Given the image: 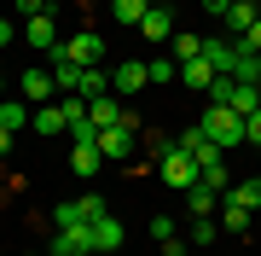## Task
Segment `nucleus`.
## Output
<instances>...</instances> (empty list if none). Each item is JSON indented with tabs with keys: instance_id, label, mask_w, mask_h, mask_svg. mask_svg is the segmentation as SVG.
Segmentation results:
<instances>
[{
	"instance_id": "nucleus-18",
	"label": "nucleus",
	"mask_w": 261,
	"mask_h": 256,
	"mask_svg": "<svg viewBox=\"0 0 261 256\" xmlns=\"http://www.w3.org/2000/svg\"><path fill=\"white\" fill-rule=\"evenodd\" d=\"M250 221H255V210H244V204H232V198H221V227H226V233H250Z\"/></svg>"
},
{
	"instance_id": "nucleus-11",
	"label": "nucleus",
	"mask_w": 261,
	"mask_h": 256,
	"mask_svg": "<svg viewBox=\"0 0 261 256\" xmlns=\"http://www.w3.org/2000/svg\"><path fill=\"white\" fill-rule=\"evenodd\" d=\"M70 169H75V175H99V169H105V152H99V140H75V152H70Z\"/></svg>"
},
{
	"instance_id": "nucleus-31",
	"label": "nucleus",
	"mask_w": 261,
	"mask_h": 256,
	"mask_svg": "<svg viewBox=\"0 0 261 256\" xmlns=\"http://www.w3.org/2000/svg\"><path fill=\"white\" fill-rule=\"evenodd\" d=\"M238 47H250V53H261V18H255V29H250V35H238Z\"/></svg>"
},
{
	"instance_id": "nucleus-25",
	"label": "nucleus",
	"mask_w": 261,
	"mask_h": 256,
	"mask_svg": "<svg viewBox=\"0 0 261 256\" xmlns=\"http://www.w3.org/2000/svg\"><path fill=\"white\" fill-rule=\"evenodd\" d=\"M186 245H215V221H209V216H192V227H186Z\"/></svg>"
},
{
	"instance_id": "nucleus-3",
	"label": "nucleus",
	"mask_w": 261,
	"mask_h": 256,
	"mask_svg": "<svg viewBox=\"0 0 261 256\" xmlns=\"http://www.w3.org/2000/svg\"><path fill=\"white\" fill-rule=\"evenodd\" d=\"M157 175H163V180H168V187H174V192H192L197 180H203V175H197V163H192L186 152H180L174 140L163 146V157H157Z\"/></svg>"
},
{
	"instance_id": "nucleus-4",
	"label": "nucleus",
	"mask_w": 261,
	"mask_h": 256,
	"mask_svg": "<svg viewBox=\"0 0 261 256\" xmlns=\"http://www.w3.org/2000/svg\"><path fill=\"white\" fill-rule=\"evenodd\" d=\"M53 53H64L70 64H82V70H87V64H105V41L93 35V29H82V35H70V41H58Z\"/></svg>"
},
{
	"instance_id": "nucleus-36",
	"label": "nucleus",
	"mask_w": 261,
	"mask_h": 256,
	"mask_svg": "<svg viewBox=\"0 0 261 256\" xmlns=\"http://www.w3.org/2000/svg\"><path fill=\"white\" fill-rule=\"evenodd\" d=\"M145 6H168V0H145Z\"/></svg>"
},
{
	"instance_id": "nucleus-29",
	"label": "nucleus",
	"mask_w": 261,
	"mask_h": 256,
	"mask_svg": "<svg viewBox=\"0 0 261 256\" xmlns=\"http://www.w3.org/2000/svg\"><path fill=\"white\" fill-rule=\"evenodd\" d=\"M151 239H157V245H163V239H174V216H157V221H151Z\"/></svg>"
},
{
	"instance_id": "nucleus-26",
	"label": "nucleus",
	"mask_w": 261,
	"mask_h": 256,
	"mask_svg": "<svg viewBox=\"0 0 261 256\" xmlns=\"http://www.w3.org/2000/svg\"><path fill=\"white\" fill-rule=\"evenodd\" d=\"M53 227L64 233V227H87V221H82V210H75V204H58V210H53Z\"/></svg>"
},
{
	"instance_id": "nucleus-40",
	"label": "nucleus",
	"mask_w": 261,
	"mask_h": 256,
	"mask_svg": "<svg viewBox=\"0 0 261 256\" xmlns=\"http://www.w3.org/2000/svg\"><path fill=\"white\" fill-rule=\"evenodd\" d=\"M250 6H261V0H250Z\"/></svg>"
},
{
	"instance_id": "nucleus-42",
	"label": "nucleus",
	"mask_w": 261,
	"mask_h": 256,
	"mask_svg": "<svg viewBox=\"0 0 261 256\" xmlns=\"http://www.w3.org/2000/svg\"><path fill=\"white\" fill-rule=\"evenodd\" d=\"M255 157H261V146H255Z\"/></svg>"
},
{
	"instance_id": "nucleus-38",
	"label": "nucleus",
	"mask_w": 261,
	"mask_h": 256,
	"mask_svg": "<svg viewBox=\"0 0 261 256\" xmlns=\"http://www.w3.org/2000/svg\"><path fill=\"white\" fill-rule=\"evenodd\" d=\"M0 198H6V187H0Z\"/></svg>"
},
{
	"instance_id": "nucleus-23",
	"label": "nucleus",
	"mask_w": 261,
	"mask_h": 256,
	"mask_svg": "<svg viewBox=\"0 0 261 256\" xmlns=\"http://www.w3.org/2000/svg\"><path fill=\"white\" fill-rule=\"evenodd\" d=\"M75 210H82V221H87V227H93L99 216H111V204H105L99 192H82V198H75Z\"/></svg>"
},
{
	"instance_id": "nucleus-8",
	"label": "nucleus",
	"mask_w": 261,
	"mask_h": 256,
	"mask_svg": "<svg viewBox=\"0 0 261 256\" xmlns=\"http://www.w3.org/2000/svg\"><path fill=\"white\" fill-rule=\"evenodd\" d=\"M87 123L93 128H116V123H128V111H122L116 94H99V99H87Z\"/></svg>"
},
{
	"instance_id": "nucleus-27",
	"label": "nucleus",
	"mask_w": 261,
	"mask_h": 256,
	"mask_svg": "<svg viewBox=\"0 0 261 256\" xmlns=\"http://www.w3.org/2000/svg\"><path fill=\"white\" fill-rule=\"evenodd\" d=\"M151 82H180V64L174 58H151Z\"/></svg>"
},
{
	"instance_id": "nucleus-1",
	"label": "nucleus",
	"mask_w": 261,
	"mask_h": 256,
	"mask_svg": "<svg viewBox=\"0 0 261 256\" xmlns=\"http://www.w3.org/2000/svg\"><path fill=\"white\" fill-rule=\"evenodd\" d=\"M174 146H180V152H186V157L197 163V175H203L209 187H221V192L232 187V180H226V152L209 140L203 128H180V134H174Z\"/></svg>"
},
{
	"instance_id": "nucleus-35",
	"label": "nucleus",
	"mask_w": 261,
	"mask_h": 256,
	"mask_svg": "<svg viewBox=\"0 0 261 256\" xmlns=\"http://www.w3.org/2000/svg\"><path fill=\"white\" fill-rule=\"evenodd\" d=\"M6 41H12V24H6V18H0V47H6Z\"/></svg>"
},
{
	"instance_id": "nucleus-14",
	"label": "nucleus",
	"mask_w": 261,
	"mask_h": 256,
	"mask_svg": "<svg viewBox=\"0 0 261 256\" xmlns=\"http://www.w3.org/2000/svg\"><path fill=\"white\" fill-rule=\"evenodd\" d=\"M215 204H221V187H209V180H197L186 192V216H215Z\"/></svg>"
},
{
	"instance_id": "nucleus-37",
	"label": "nucleus",
	"mask_w": 261,
	"mask_h": 256,
	"mask_svg": "<svg viewBox=\"0 0 261 256\" xmlns=\"http://www.w3.org/2000/svg\"><path fill=\"white\" fill-rule=\"evenodd\" d=\"M255 76H261V53H255Z\"/></svg>"
},
{
	"instance_id": "nucleus-33",
	"label": "nucleus",
	"mask_w": 261,
	"mask_h": 256,
	"mask_svg": "<svg viewBox=\"0 0 261 256\" xmlns=\"http://www.w3.org/2000/svg\"><path fill=\"white\" fill-rule=\"evenodd\" d=\"M226 6H232V0H203V12H209V18H226Z\"/></svg>"
},
{
	"instance_id": "nucleus-41",
	"label": "nucleus",
	"mask_w": 261,
	"mask_h": 256,
	"mask_svg": "<svg viewBox=\"0 0 261 256\" xmlns=\"http://www.w3.org/2000/svg\"><path fill=\"white\" fill-rule=\"evenodd\" d=\"M23 256H35V250H23Z\"/></svg>"
},
{
	"instance_id": "nucleus-9",
	"label": "nucleus",
	"mask_w": 261,
	"mask_h": 256,
	"mask_svg": "<svg viewBox=\"0 0 261 256\" xmlns=\"http://www.w3.org/2000/svg\"><path fill=\"white\" fill-rule=\"evenodd\" d=\"M23 99L29 105H53V94H58V82H53V70H23Z\"/></svg>"
},
{
	"instance_id": "nucleus-39",
	"label": "nucleus",
	"mask_w": 261,
	"mask_h": 256,
	"mask_svg": "<svg viewBox=\"0 0 261 256\" xmlns=\"http://www.w3.org/2000/svg\"><path fill=\"white\" fill-rule=\"evenodd\" d=\"M0 94H6V82H0Z\"/></svg>"
},
{
	"instance_id": "nucleus-5",
	"label": "nucleus",
	"mask_w": 261,
	"mask_h": 256,
	"mask_svg": "<svg viewBox=\"0 0 261 256\" xmlns=\"http://www.w3.org/2000/svg\"><path fill=\"white\" fill-rule=\"evenodd\" d=\"M140 87H151V64H140V58H122V64L111 70V94L128 99V94H140Z\"/></svg>"
},
{
	"instance_id": "nucleus-32",
	"label": "nucleus",
	"mask_w": 261,
	"mask_h": 256,
	"mask_svg": "<svg viewBox=\"0 0 261 256\" xmlns=\"http://www.w3.org/2000/svg\"><path fill=\"white\" fill-rule=\"evenodd\" d=\"M244 128H250V146H261V111H250V117H244Z\"/></svg>"
},
{
	"instance_id": "nucleus-6",
	"label": "nucleus",
	"mask_w": 261,
	"mask_h": 256,
	"mask_svg": "<svg viewBox=\"0 0 261 256\" xmlns=\"http://www.w3.org/2000/svg\"><path fill=\"white\" fill-rule=\"evenodd\" d=\"M99 152H105V163H128L134 157V117L116 123V128H99Z\"/></svg>"
},
{
	"instance_id": "nucleus-24",
	"label": "nucleus",
	"mask_w": 261,
	"mask_h": 256,
	"mask_svg": "<svg viewBox=\"0 0 261 256\" xmlns=\"http://www.w3.org/2000/svg\"><path fill=\"white\" fill-rule=\"evenodd\" d=\"M168 47H174V64H186V58L203 53V35H168Z\"/></svg>"
},
{
	"instance_id": "nucleus-10",
	"label": "nucleus",
	"mask_w": 261,
	"mask_h": 256,
	"mask_svg": "<svg viewBox=\"0 0 261 256\" xmlns=\"http://www.w3.org/2000/svg\"><path fill=\"white\" fill-rule=\"evenodd\" d=\"M111 250H122V221L116 216H99L93 221V256H111Z\"/></svg>"
},
{
	"instance_id": "nucleus-2",
	"label": "nucleus",
	"mask_w": 261,
	"mask_h": 256,
	"mask_svg": "<svg viewBox=\"0 0 261 256\" xmlns=\"http://www.w3.org/2000/svg\"><path fill=\"white\" fill-rule=\"evenodd\" d=\"M209 134L215 146H221V152H232V146H250V128H244V117L232 111V105H209L203 111V123H197Z\"/></svg>"
},
{
	"instance_id": "nucleus-30",
	"label": "nucleus",
	"mask_w": 261,
	"mask_h": 256,
	"mask_svg": "<svg viewBox=\"0 0 261 256\" xmlns=\"http://www.w3.org/2000/svg\"><path fill=\"white\" fill-rule=\"evenodd\" d=\"M186 250H192V245H186L180 233H174V239H163V256H186Z\"/></svg>"
},
{
	"instance_id": "nucleus-28",
	"label": "nucleus",
	"mask_w": 261,
	"mask_h": 256,
	"mask_svg": "<svg viewBox=\"0 0 261 256\" xmlns=\"http://www.w3.org/2000/svg\"><path fill=\"white\" fill-rule=\"evenodd\" d=\"M12 6H18V18H41V12H53L47 0H12Z\"/></svg>"
},
{
	"instance_id": "nucleus-16",
	"label": "nucleus",
	"mask_w": 261,
	"mask_h": 256,
	"mask_svg": "<svg viewBox=\"0 0 261 256\" xmlns=\"http://www.w3.org/2000/svg\"><path fill=\"white\" fill-rule=\"evenodd\" d=\"M75 94H82V99L111 94V70H105V64H87V70H82V82H75Z\"/></svg>"
},
{
	"instance_id": "nucleus-12",
	"label": "nucleus",
	"mask_w": 261,
	"mask_h": 256,
	"mask_svg": "<svg viewBox=\"0 0 261 256\" xmlns=\"http://www.w3.org/2000/svg\"><path fill=\"white\" fill-rule=\"evenodd\" d=\"M29 47H41V53H53V47H58V18H53V12L29 18Z\"/></svg>"
},
{
	"instance_id": "nucleus-19",
	"label": "nucleus",
	"mask_w": 261,
	"mask_h": 256,
	"mask_svg": "<svg viewBox=\"0 0 261 256\" xmlns=\"http://www.w3.org/2000/svg\"><path fill=\"white\" fill-rule=\"evenodd\" d=\"M145 12H151L145 0H111V18H116L122 29H140V18H145Z\"/></svg>"
},
{
	"instance_id": "nucleus-7",
	"label": "nucleus",
	"mask_w": 261,
	"mask_h": 256,
	"mask_svg": "<svg viewBox=\"0 0 261 256\" xmlns=\"http://www.w3.org/2000/svg\"><path fill=\"white\" fill-rule=\"evenodd\" d=\"M47 256H93V227H64L53 233V250Z\"/></svg>"
},
{
	"instance_id": "nucleus-20",
	"label": "nucleus",
	"mask_w": 261,
	"mask_h": 256,
	"mask_svg": "<svg viewBox=\"0 0 261 256\" xmlns=\"http://www.w3.org/2000/svg\"><path fill=\"white\" fill-rule=\"evenodd\" d=\"M221 198H232V204H244V210H261V175H255V180H238V187H226Z\"/></svg>"
},
{
	"instance_id": "nucleus-21",
	"label": "nucleus",
	"mask_w": 261,
	"mask_h": 256,
	"mask_svg": "<svg viewBox=\"0 0 261 256\" xmlns=\"http://www.w3.org/2000/svg\"><path fill=\"white\" fill-rule=\"evenodd\" d=\"M180 82H186V87H203V94H209V82H215V70L203 64V58H186V64H180Z\"/></svg>"
},
{
	"instance_id": "nucleus-22",
	"label": "nucleus",
	"mask_w": 261,
	"mask_h": 256,
	"mask_svg": "<svg viewBox=\"0 0 261 256\" xmlns=\"http://www.w3.org/2000/svg\"><path fill=\"white\" fill-rule=\"evenodd\" d=\"M29 123V99H0V128H23Z\"/></svg>"
},
{
	"instance_id": "nucleus-17",
	"label": "nucleus",
	"mask_w": 261,
	"mask_h": 256,
	"mask_svg": "<svg viewBox=\"0 0 261 256\" xmlns=\"http://www.w3.org/2000/svg\"><path fill=\"white\" fill-rule=\"evenodd\" d=\"M29 128H35V134H64V111H58V99H53V105H35Z\"/></svg>"
},
{
	"instance_id": "nucleus-34",
	"label": "nucleus",
	"mask_w": 261,
	"mask_h": 256,
	"mask_svg": "<svg viewBox=\"0 0 261 256\" xmlns=\"http://www.w3.org/2000/svg\"><path fill=\"white\" fill-rule=\"evenodd\" d=\"M12 152V128H0V157H6Z\"/></svg>"
},
{
	"instance_id": "nucleus-15",
	"label": "nucleus",
	"mask_w": 261,
	"mask_h": 256,
	"mask_svg": "<svg viewBox=\"0 0 261 256\" xmlns=\"http://www.w3.org/2000/svg\"><path fill=\"white\" fill-rule=\"evenodd\" d=\"M168 29H174V12H168V6H151L140 18V35L145 41H168Z\"/></svg>"
},
{
	"instance_id": "nucleus-13",
	"label": "nucleus",
	"mask_w": 261,
	"mask_h": 256,
	"mask_svg": "<svg viewBox=\"0 0 261 256\" xmlns=\"http://www.w3.org/2000/svg\"><path fill=\"white\" fill-rule=\"evenodd\" d=\"M255 18H261V6H250V0H232V6H226V29H232V35H250L255 29Z\"/></svg>"
}]
</instances>
